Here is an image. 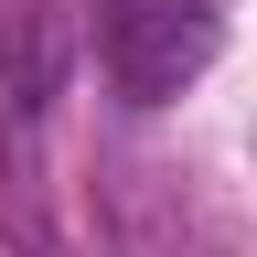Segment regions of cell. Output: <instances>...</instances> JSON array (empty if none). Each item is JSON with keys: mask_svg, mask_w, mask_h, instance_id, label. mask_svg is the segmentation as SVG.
<instances>
[{"mask_svg": "<svg viewBox=\"0 0 257 257\" xmlns=\"http://www.w3.org/2000/svg\"><path fill=\"white\" fill-rule=\"evenodd\" d=\"M96 54H107L118 96H140V107H172V96H182V86L225 54V11H214V0H107V22H96Z\"/></svg>", "mask_w": 257, "mask_h": 257, "instance_id": "6da1fadb", "label": "cell"}]
</instances>
